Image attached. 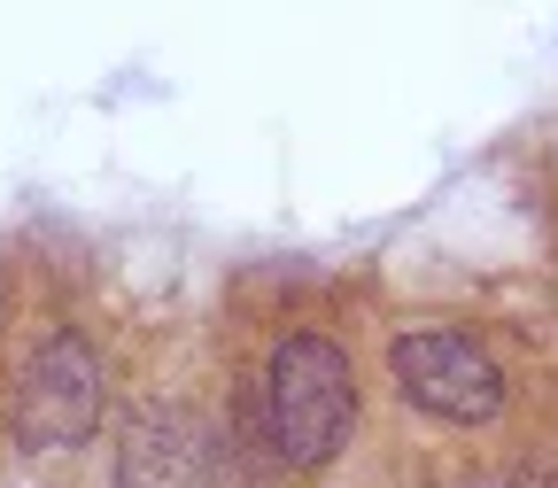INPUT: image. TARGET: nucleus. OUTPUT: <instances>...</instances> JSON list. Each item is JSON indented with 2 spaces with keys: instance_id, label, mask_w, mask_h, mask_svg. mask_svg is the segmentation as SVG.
Wrapping results in <instances>:
<instances>
[{
  "instance_id": "obj_1",
  "label": "nucleus",
  "mask_w": 558,
  "mask_h": 488,
  "mask_svg": "<svg viewBox=\"0 0 558 488\" xmlns=\"http://www.w3.org/2000/svg\"><path fill=\"white\" fill-rule=\"evenodd\" d=\"M349 427H357V373L326 333H288L264 357V380L241 395V435L288 473H318L326 457H341Z\"/></svg>"
},
{
  "instance_id": "obj_2",
  "label": "nucleus",
  "mask_w": 558,
  "mask_h": 488,
  "mask_svg": "<svg viewBox=\"0 0 558 488\" xmlns=\"http://www.w3.org/2000/svg\"><path fill=\"white\" fill-rule=\"evenodd\" d=\"M16 442L32 457H54V450H78L94 427H101V357L78 326H62L32 349V365L16 380Z\"/></svg>"
},
{
  "instance_id": "obj_3",
  "label": "nucleus",
  "mask_w": 558,
  "mask_h": 488,
  "mask_svg": "<svg viewBox=\"0 0 558 488\" xmlns=\"http://www.w3.org/2000/svg\"><path fill=\"white\" fill-rule=\"evenodd\" d=\"M388 373H396V388L427 411V418H458V427H481V418H497V403H505L497 357H488L473 333H450V326L396 333Z\"/></svg>"
},
{
  "instance_id": "obj_4",
  "label": "nucleus",
  "mask_w": 558,
  "mask_h": 488,
  "mask_svg": "<svg viewBox=\"0 0 558 488\" xmlns=\"http://www.w3.org/2000/svg\"><path fill=\"white\" fill-rule=\"evenodd\" d=\"M209 435L179 403H132L117 427V488H202Z\"/></svg>"
},
{
  "instance_id": "obj_5",
  "label": "nucleus",
  "mask_w": 558,
  "mask_h": 488,
  "mask_svg": "<svg viewBox=\"0 0 558 488\" xmlns=\"http://www.w3.org/2000/svg\"><path fill=\"white\" fill-rule=\"evenodd\" d=\"M512 488H558V450H550V457H535V465H520V473H512Z\"/></svg>"
}]
</instances>
